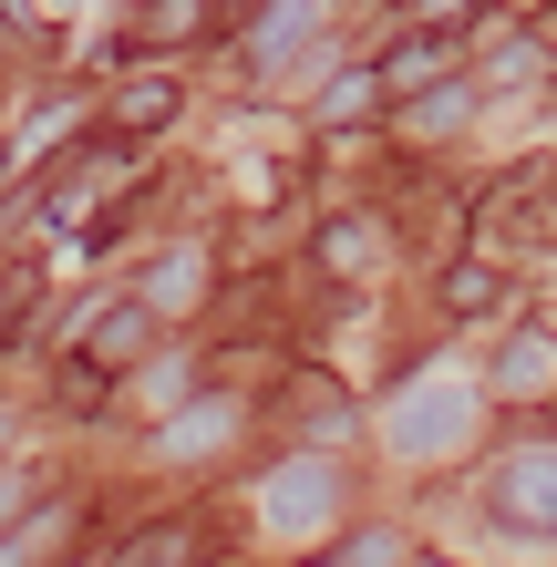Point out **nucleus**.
<instances>
[{
    "label": "nucleus",
    "mask_w": 557,
    "mask_h": 567,
    "mask_svg": "<svg viewBox=\"0 0 557 567\" xmlns=\"http://www.w3.org/2000/svg\"><path fill=\"white\" fill-rule=\"evenodd\" d=\"M485 506H496L506 526H527V537H547V454L527 444V454H516L506 475H496V495H485Z\"/></svg>",
    "instance_id": "obj_1"
},
{
    "label": "nucleus",
    "mask_w": 557,
    "mask_h": 567,
    "mask_svg": "<svg viewBox=\"0 0 557 567\" xmlns=\"http://www.w3.org/2000/svg\"><path fill=\"white\" fill-rule=\"evenodd\" d=\"M62 537H73V506H31L21 526L0 516V567H42V557H52Z\"/></svg>",
    "instance_id": "obj_2"
},
{
    "label": "nucleus",
    "mask_w": 557,
    "mask_h": 567,
    "mask_svg": "<svg viewBox=\"0 0 557 567\" xmlns=\"http://www.w3.org/2000/svg\"><path fill=\"white\" fill-rule=\"evenodd\" d=\"M434 73H444V42H434V31H413V42H392V52H382L372 93H423Z\"/></svg>",
    "instance_id": "obj_3"
},
{
    "label": "nucleus",
    "mask_w": 557,
    "mask_h": 567,
    "mask_svg": "<svg viewBox=\"0 0 557 567\" xmlns=\"http://www.w3.org/2000/svg\"><path fill=\"white\" fill-rule=\"evenodd\" d=\"M93 320H104V330H93V361H104V372H114V361H135V341H145V310H135V299H114V310H93Z\"/></svg>",
    "instance_id": "obj_4"
},
{
    "label": "nucleus",
    "mask_w": 557,
    "mask_h": 567,
    "mask_svg": "<svg viewBox=\"0 0 557 567\" xmlns=\"http://www.w3.org/2000/svg\"><path fill=\"white\" fill-rule=\"evenodd\" d=\"M145 42H186V31H207V0H145Z\"/></svg>",
    "instance_id": "obj_5"
},
{
    "label": "nucleus",
    "mask_w": 557,
    "mask_h": 567,
    "mask_svg": "<svg viewBox=\"0 0 557 567\" xmlns=\"http://www.w3.org/2000/svg\"><path fill=\"white\" fill-rule=\"evenodd\" d=\"M506 392H547V330H516V351H506Z\"/></svg>",
    "instance_id": "obj_6"
},
{
    "label": "nucleus",
    "mask_w": 557,
    "mask_h": 567,
    "mask_svg": "<svg viewBox=\"0 0 557 567\" xmlns=\"http://www.w3.org/2000/svg\"><path fill=\"white\" fill-rule=\"evenodd\" d=\"M310 21H320V0H279V11H269V31H258V62H279Z\"/></svg>",
    "instance_id": "obj_7"
},
{
    "label": "nucleus",
    "mask_w": 557,
    "mask_h": 567,
    "mask_svg": "<svg viewBox=\"0 0 557 567\" xmlns=\"http://www.w3.org/2000/svg\"><path fill=\"white\" fill-rule=\"evenodd\" d=\"M114 114H124V124H166V114H176V83H166V73H155V83H124Z\"/></svg>",
    "instance_id": "obj_8"
},
{
    "label": "nucleus",
    "mask_w": 557,
    "mask_h": 567,
    "mask_svg": "<svg viewBox=\"0 0 557 567\" xmlns=\"http://www.w3.org/2000/svg\"><path fill=\"white\" fill-rule=\"evenodd\" d=\"M320 516V464H289V495H279V526H310Z\"/></svg>",
    "instance_id": "obj_9"
},
{
    "label": "nucleus",
    "mask_w": 557,
    "mask_h": 567,
    "mask_svg": "<svg viewBox=\"0 0 557 567\" xmlns=\"http://www.w3.org/2000/svg\"><path fill=\"white\" fill-rule=\"evenodd\" d=\"M444 299H454V310H496L506 279H496V269H454V279H444Z\"/></svg>",
    "instance_id": "obj_10"
},
{
    "label": "nucleus",
    "mask_w": 557,
    "mask_h": 567,
    "mask_svg": "<svg viewBox=\"0 0 557 567\" xmlns=\"http://www.w3.org/2000/svg\"><path fill=\"white\" fill-rule=\"evenodd\" d=\"M104 382H114L104 361H73V372H62V403H73V413H93V403H104Z\"/></svg>",
    "instance_id": "obj_11"
},
{
    "label": "nucleus",
    "mask_w": 557,
    "mask_h": 567,
    "mask_svg": "<svg viewBox=\"0 0 557 567\" xmlns=\"http://www.w3.org/2000/svg\"><path fill=\"white\" fill-rule=\"evenodd\" d=\"M413 11H423V21L444 31V21H465V0H413Z\"/></svg>",
    "instance_id": "obj_12"
},
{
    "label": "nucleus",
    "mask_w": 557,
    "mask_h": 567,
    "mask_svg": "<svg viewBox=\"0 0 557 567\" xmlns=\"http://www.w3.org/2000/svg\"><path fill=\"white\" fill-rule=\"evenodd\" d=\"M413 567H444V557H413Z\"/></svg>",
    "instance_id": "obj_13"
},
{
    "label": "nucleus",
    "mask_w": 557,
    "mask_h": 567,
    "mask_svg": "<svg viewBox=\"0 0 557 567\" xmlns=\"http://www.w3.org/2000/svg\"><path fill=\"white\" fill-rule=\"evenodd\" d=\"M0 11H11V0H0Z\"/></svg>",
    "instance_id": "obj_14"
}]
</instances>
